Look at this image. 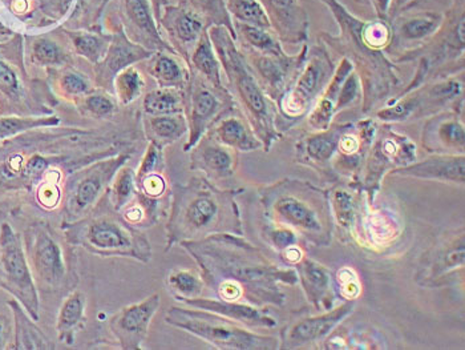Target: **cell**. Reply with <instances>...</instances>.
Masks as SVG:
<instances>
[{
	"instance_id": "cell-40",
	"label": "cell",
	"mask_w": 465,
	"mask_h": 350,
	"mask_svg": "<svg viewBox=\"0 0 465 350\" xmlns=\"http://www.w3.org/2000/svg\"><path fill=\"white\" fill-rule=\"evenodd\" d=\"M229 8L238 19L242 20L246 25L255 27H270V20L266 15L265 8L257 0H229Z\"/></svg>"
},
{
	"instance_id": "cell-30",
	"label": "cell",
	"mask_w": 465,
	"mask_h": 350,
	"mask_svg": "<svg viewBox=\"0 0 465 350\" xmlns=\"http://www.w3.org/2000/svg\"><path fill=\"white\" fill-rule=\"evenodd\" d=\"M261 236L283 261V265L294 268L295 264L304 256L303 241L285 226L263 220Z\"/></svg>"
},
{
	"instance_id": "cell-10",
	"label": "cell",
	"mask_w": 465,
	"mask_h": 350,
	"mask_svg": "<svg viewBox=\"0 0 465 350\" xmlns=\"http://www.w3.org/2000/svg\"><path fill=\"white\" fill-rule=\"evenodd\" d=\"M416 160L415 143L406 135L386 127L381 134H376L357 183L352 185L363 194L367 205H375L383 180L394 169L411 165Z\"/></svg>"
},
{
	"instance_id": "cell-32",
	"label": "cell",
	"mask_w": 465,
	"mask_h": 350,
	"mask_svg": "<svg viewBox=\"0 0 465 350\" xmlns=\"http://www.w3.org/2000/svg\"><path fill=\"white\" fill-rule=\"evenodd\" d=\"M166 288L174 300H191L203 295L206 285L200 272L192 269L174 268L165 278Z\"/></svg>"
},
{
	"instance_id": "cell-54",
	"label": "cell",
	"mask_w": 465,
	"mask_h": 350,
	"mask_svg": "<svg viewBox=\"0 0 465 350\" xmlns=\"http://www.w3.org/2000/svg\"><path fill=\"white\" fill-rule=\"evenodd\" d=\"M372 7L376 11V15L381 19H386L389 15L390 10H391L392 0H370Z\"/></svg>"
},
{
	"instance_id": "cell-53",
	"label": "cell",
	"mask_w": 465,
	"mask_h": 350,
	"mask_svg": "<svg viewBox=\"0 0 465 350\" xmlns=\"http://www.w3.org/2000/svg\"><path fill=\"white\" fill-rule=\"evenodd\" d=\"M47 169V163L43 157L35 156L27 163L25 166V174L28 176H36V175L43 174Z\"/></svg>"
},
{
	"instance_id": "cell-38",
	"label": "cell",
	"mask_w": 465,
	"mask_h": 350,
	"mask_svg": "<svg viewBox=\"0 0 465 350\" xmlns=\"http://www.w3.org/2000/svg\"><path fill=\"white\" fill-rule=\"evenodd\" d=\"M241 34L252 50L257 51V55L283 56L286 55L280 43L274 39L265 28L242 23L240 25Z\"/></svg>"
},
{
	"instance_id": "cell-5",
	"label": "cell",
	"mask_w": 465,
	"mask_h": 350,
	"mask_svg": "<svg viewBox=\"0 0 465 350\" xmlns=\"http://www.w3.org/2000/svg\"><path fill=\"white\" fill-rule=\"evenodd\" d=\"M214 42L221 63L248 115L249 125L262 143L263 149L269 152L274 143L281 140L277 105L261 87L252 65L235 50L231 39L214 36Z\"/></svg>"
},
{
	"instance_id": "cell-14",
	"label": "cell",
	"mask_w": 465,
	"mask_h": 350,
	"mask_svg": "<svg viewBox=\"0 0 465 350\" xmlns=\"http://www.w3.org/2000/svg\"><path fill=\"white\" fill-rule=\"evenodd\" d=\"M124 163L125 157L99 163L72 177L65 200L64 223L76 222L94 211L104 199L114 175Z\"/></svg>"
},
{
	"instance_id": "cell-37",
	"label": "cell",
	"mask_w": 465,
	"mask_h": 350,
	"mask_svg": "<svg viewBox=\"0 0 465 350\" xmlns=\"http://www.w3.org/2000/svg\"><path fill=\"white\" fill-rule=\"evenodd\" d=\"M192 63L197 68L198 73L203 75L211 85L223 88L220 60L214 55L213 47H212L208 37H201L196 50L192 55Z\"/></svg>"
},
{
	"instance_id": "cell-56",
	"label": "cell",
	"mask_w": 465,
	"mask_h": 350,
	"mask_svg": "<svg viewBox=\"0 0 465 350\" xmlns=\"http://www.w3.org/2000/svg\"><path fill=\"white\" fill-rule=\"evenodd\" d=\"M410 3H411V0H392V10H394V8L395 11L401 10V8L406 7Z\"/></svg>"
},
{
	"instance_id": "cell-1",
	"label": "cell",
	"mask_w": 465,
	"mask_h": 350,
	"mask_svg": "<svg viewBox=\"0 0 465 350\" xmlns=\"http://www.w3.org/2000/svg\"><path fill=\"white\" fill-rule=\"evenodd\" d=\"M180 246L193 258L206 288L220 300L282 308L287 301L282 286L298 285L294 268L270 260L245 235H213L183 241Z\"/></svg>"
},
{
	"instance_id": "cell-20",
	"label": "cell",
	"mask_w": 465,
	"mask_h": 350,
	"mask_svg": "<svg viewBox=\"0 0 465 350\" xmlns=\"http://www.w3.org/2000/svg\"><path fill=\"white\" fill-rule=\"evenodd\" d=\"M183 305L192 308L203 309V311L213 312L235 321L246 328L258 331V329H274L278 325V318L270 314L268 308L255 306L252 304L238 303V301H225L220 298L200 297L191 300L181 301Z\"/></svg>"
},
{
	"instance_id": "cell-6",
	"label": "cell",
	"mask_w": 465,
	"mask_h": 350,
	"mask_svg": "<svg viewBox=\"0 0 465 350\" xmlns=\"http://www.w3.org/2000/svg\"><path fill=\"white\" fill-rule=\"evenodd\" d=\"M165 324L200 338L220 350H277L280 337L262 335L235 321L186 305H173L165 314Z\"/></svg>"
},
{
	"instance_id": "cell-29",
	"label": "cell",
	"mask_w": 465,
	"mask_h": 350,
	"mask_svg": "<svg viewBox=\"0 0 465 350\" xmlns=\"http://www.w3.org/2000/svg\"><path fill=\"white\" fill-rule=\"evenodd\" d=\"M213 137L218 143L234 149L235 152H252L263 148L249 122L238 116L221 119L215 125Z\"/></svg>"
},
{
	"instance_id": "cell-52",
	"label": "cell",
	"mask_w": 465,
	"mask_h": 350,
	"mask_svg": "<svg viewBox=\"0 0 465 350\" xmlns=\"http://www.w3.org/2000/svg\"><path fill=\"white\" fill-rule=\"evenodd\" d=\"M0 88L7 93L18 90V79L15 74L3 63H0Z\"/></svg>"
},
{
	"instance_id": "cell-28",
	"label": "cell",
	"mask_w": 465,
	"mask_h": 350,
	"mask_svg": "<svg viewBox=\"0 0 465 350\" xmlns=\"http://www.w3.org/2000/svg\"><path fill=\"white\" fill-rule=\"evenodd\" d=\"M87 324V297L82 291H71L60 306L56 332L60 343L74 345L76 335Z\"/></svg>"
},
{
	"instance_id": "cell-27",
	"label": "cell",
	"mask_w": 465,
	"mask_h": 350,
	"mask_svg": "<svg viewBox=\"0 0 465 350\" xmlns=\"http://www.w3.org/2000/svg\"><path fill=\"white\" fill-rule=\"evenodd\" d=\"M329 197L335 226L351 239L359 212L363 206V194L350 183L338 182L329 188Z\"/></svg>"
},
{
	"instance_id": "cell-25",
	"label": "cell",
	"mask_w": 465,
	"mask_h": 350,
	"mask_svg": "<svg viewBox=\"0 0 465 350\" xmlns=\"http://www.w3.org/2000/svg\"><path fill=\"white\" fill-rule=\"evenodd\" d=\"M270 25L274 27L282 42L298 45L307 39L306 14L298 0H261Z\"/></svg>"
},
{
	"instance_id": "cell-41",
	"label": "cell",
	"mask_w": 465,
	"mask_h": 350,
	"mask_svg": "<svg viewBox=\"0 0 465 350\" xmlns=\"http://www.w3.org/2000/svg\"><path fill=\"white\" fill-rule=\"evenodd\" d=\"M153 75L163 87L180 88L185 82L183 67L173 57L160 55L154 63Z\"/></svg>"
},
{
	"instance_id": "cell-18",
	"label": "cell",
	"mask_w": 465,
	"mask_h": 350,
	"mask_svg": "<svg viewBox=\"0 0 465 350\" xmlns=\"http://www.w3.org/2000/svg\"><path fill=\"white\" fill-rule=\"evenodd\" d=\"M307 56V47L298 56L257 55L252 59V68L266 95L277 103L285 94L292 80L300 74Z\"/></svg>"
},
{
	"instance_id": "cell-7",
	"label": "cell",
	"mask_w": 465,
	"mask_h": 350,
	"mask_svg": "<svg viewBox=\"0 0 465 350\" xmlns=\"http://www.w3.org/2000/svg\"><path fill=\"white\" fill-rule=\"evenodd\" d=\"M335 68L329 54L322 48L307 51L300 74L275 103L278 131H286L309 115L331 80Z\"/></svg>"
},
{
	"instance_id": "cell-8",
	"label": "cell",
	"mask_w": 465,
	"mask_h": 350,
	"mask_svg": "<svg viewBox=\"0 0 465 350\" xmlns=\"http://www.w3.org/2000/svg\"><path fill=\"white\" fill-rule=\"evenodd\" d=\"M334 11L340 20L341 34L349 43L350 50L354 53L361 68L363 67V77H361V87L364 91V111L370 110L378 99L389 95L392 87L399 85V77L395 73L394 63L390 62L383 53H375L364 45L361 37L363 23L350 15L337 0H324Z\"/></svg>"
},
{
	"instance_id": "cell-50",
	"label": "cell",
	"mask_w": 465,
	"mask_h": 350,
	"mask_svg": "<svg viewBox=\"0 0 465 350\" xmlns=\"http://www.w3.org/2000/svg\"><path fill=\"white\" fill-rule=\"evenodd\" d=\"M35 56L40 63L54 65V63L59 62L62 54L56 45L48 40H42V42L36 43Z\"/></svg>"
},
{
	"instance_id": "cell-48",
	"label": "cell",
	"mask_w": 465,
	"mask_h": 350,
	"mask_svg": "<svg viewBox=\"0 0 465 350\" xmlns=\"http://www.w3.org/2000/svg\"><path fill=\"white\" fill-rule=\"evenodd\" d=\"M74 47L80 55L96 62L102 54V42L97 37L82 35L74 39Z\"/></svg>"
},
{
	"instance_id": "cell-57",
	"label": "cell",
	"mask_w": 465,
	"mask_h": 350,
	"mask_svg": "<svg viewBox=\"0 0 465 350\" xmlns=\"http://www.w3.org/2000/svg\"><path fill=\"white\" fill-rule=\"evenodd\" d=\"M14 8H15L16 11H19V13H23V11L27 8V3H25V0H16Z\"/></svg>"
},
{
	"instance_id": "cell-45",
	"label": "cell",
	"mask_w": 465,
	"mask_h": 350,
	"mask_svg": "<svg viewBox=\"0 0 465 350\" xmlns=\"http://www.w3.org/2000/svg\"><path fill=\"white\" fill-rule=\"evenodd\" d=\"M59 123L56 117L48 120H34V119H16V117H5L0 119V139L11 136V135L18 134L20 131H25L37 127V125H54Z\"/></svg>"
},
{
	"instance_id": "cell-16",
	"label": "cell",
	"mask_w": 465,
	"mask_h": 350,
	"mask_svg": "<svg viewBox=\"0 0 465 350\" xmlns=\"http://www.w3.org/2000/svg\"><path fill=\"white\" fill-rule=\"evenodd\" d=\"M401 234L403 223L398 215L387 209L376 208L375 205H367L364 202L351 239L363 248L383 251L384 248H390Z\"/></svg>"
},
{
	"instance_id": "cell-39",
	"label": "cell",
	"mask_w": 465,
	"mask_h": 350,
	"mask_svg": "<svg viewBox=\"0 0 465 350\" xmlns=\"http://www.w3.org/2000/svg\"><path fill=\"white\" fill-rule=\"evenodd\" d=\"M419 107H420V100H419L418 93L412 91V93L396 99L391 107L376 112V117L384 123L406 122L412 116H416Z\"/></svg>"
},
{
	"instance_id": "cell-12",
	"label": "cell",
	"mask_w": 465,
	"mask_h": 350,
	"mask_svg": "<svg viewBox=\"0 0 465 350\" xmlns=\"http://www.w3.org/2000/svg\"><path fill=\"white\" fill-rule=\"evenodd\" d=\"M0 285L22 301L34 320H39L35 281L23 251L22 241L7 224L0 231Z\"/></svg>"
},
{
	"instance_id": "cell-22",
	"label": "cell",
	"mask_w": 465,
	"mask_h": 350,
	"mask_svg": "<svg viewBox=\"0 0 465 350\" xmlns=\"http://www.w3.org/2000/svg\"><path fill=\"white\" fill-rule=\"evenodd\" d=\"M421 145L432 155H465L464 122L458 112L436 115L424 125Z\"/></svg>"
},
{
	"instance_id": "cell-3",
	"label": "cell",
	"mask_w": 465,
	"mask_h": 350,
	"mask_svg": "<svg viewBox=\"0 0 465 350\" xmlns=\"http://www.w3.org/2000/svg\"><path fill=\"white\" fill-rule=\"evenodd\" d=\"M257 196L265 222L289 228L307 246L326 248L332 243L335 224L329 189L286 177L260 186Z\"/></svg>"
},
{
	"instance_id": "cell-51",
	"label": "cell",
	"mask_w": 465,
	"mask_h": 350,
	"mask_svg": "<svg viewBox=\"0 0 465 350\" xmlns=\"http://www.w3.org/2000/svg\"><path fill=\"white\" fill-rule=\"evenodd\" d=\"M62 87L68 95L79 96V95L87 94L90 91V85L85 82L84 77L77 74H67L62 79Z\"/></svg>"
},
{
	"instance_id": "cell-19",
	"label": "cell",
	"mask_w": 465,
	"mask_h": 350,
	"mask_svg": "<svg viewBox=\"0 0 465 350\" xmlns=\"http://www.w3.org/2000/svg\"><path fill=\"white\" fill-rule=\"evenodd\" d=\"M307 303L317 312L334 308L337 295L334 289V276L326 265L306 255L294 266Z\"/></svg>"
},
{
	"instance_id": "cell-24",
	"label": "cell",
	"mask_w": 465,
	"mask_h": 350,
	"mask_svg": "<svg viewBox=\"0 0 465 350\" xmlns=\"http://www.w3.org/2000/svg\"><path fill=\"white\" fill-rule=\"evenodd\" d=\"M218 87L209 83L194 85L191 94V115H189V129L191 136L183 145V151L189 152L203 139L205 132L213 125L217 117L223 114V100L215 93Z\"/></svg>"
},
{
	"instance_id": "cell-58",
	"label": "cell",
	"mask_w": 465,
	"mask_h": 350,
	"mask_svg": "<svg viewBox=\"0 0 465 350\" xmlns=\"http://www.w3.org/2000/svg\"><path fill=\"white\" fill-rule=\"evenodd\" d=\"M192 2L196 3V5H201V7H208L209 5L213 3V0H192Z\"/></svg>"
},
{
	"instance_id": "cell-44",
	"label": "cell",
	"mask_w": 465,
	"mask_h": 350,
	"mask_svg": "<svg viewBox=\"0 0 465 350\" xmlns=\"http://www.w3.org/2000/svg\"><path fill=\"white\" fill-rule=\"evenodd\" d=\"M361 94H363V87H361V77H359V74L352 71V73L344 79L343 85H341L340 99H338L337 103V114L338 112L346 110V108L351 107L354 103L361 100Z\"/></svg>"
},
{
	"instance_id": "cell-31",
	"label": "cell",
	"mask_w": 465,
	"mask_h": 350,
	"mask_svg": "<svg viewBox=\"0 0 465 350\" xmlns=\"http://www.w3.org/2000/svg\"><path fill=\"white\" fill-rule=\"evenodd\" d=\"M8 305L13 308L14 320L16 325L15 346L14 349H54L51 341L45 333L27 317L16 301H10Z\"/></svg>"
},
{
	"instance_id": "cell-2",
	"label": "cell",
	"mask_w": 465,
	"mask_h": 350,
	"mask_svg": "<svg viewBox=\"0 0 465 350\" xmlns=\"http://www.w3.org/2000/svg\"><path fill=\"white\" fill-rule=\"evenodd\" d=\"M243 189H225L194 176L186 185H173L165 226V252L183 241L203 240L220 234L243 236L237 197Z\"/></svg>"
},
{
	"instance_id": "cell-21",
	"label": "cell",
	"mask_w": 465,
	"mask_h": 350,
	"mask_svg": "<svg viewBox=\"0 0 465 350\" xmlns=\"http://www.w3.org/2000/svg\"><path fill=\"white\" fill-rule=\"evenodd\" d=\"M191 168L201 172V176L220 185V183L232 179L237 171L238 156L234 149L221 145L217 140L201 139L191 149Z\"/></svg>"
},
{
	"instance_id": "cell-13",
	"label": "cell",
	"mask_w": 465,
	"mask_h": 350,
	"mask_svg": "<svg viewBox=\"0 0 465 350\" xmlns=\"http://www.w3.org/2000/svg\"><path fill=\"white\" fill-rule=\"evenodd\" d=\"M357 301H343L330 311L292 314L280 335V349H302L323 343L354 314Z\"/></svg>"
},
{
	"instance_id": "cell-23",
	"label": "cell",
	"mask_w": 465,
	"mask_h": 350,
	"mask_svg": "<svg viewBox=\"0 0 465 350\" xmlns=\"http://www.w3.org/2000/svg\"><path fill=\"white\" fill-rule=\"evenodd\" d=\"M389 176L464 185L465 155H432L429 159L394 169Z\"/></svg>"
},
{
	"instance_id": "cell-43",
	"label": "cell",
	"mask_w": 465,
	"mask_h": 350,
	"mask_svg": "<svg viewBox=\"0 0 465 350\" xmlns=\"http://www.w3.org/2000/svg\"><path fill=\"white\" fill-rule=\"evenodd\" d=\"M114 85H116L117 96L124 105H128V103L137 99V96H140V94H142L143 87L142 76L134 68L123 71L116 77Z\"/></svg>"
},
{
	"instance_id": "cell-46",
	"label": "cell",
	"mask_w": 465,
	"mask_h": 350,
	"mask_svg": "<svg viewBox=\"0 0 465 350\" xmlns=\"http://www.w3.org/2000/svg\"><path fill=\"white\" fill-rule=\"evenodd\" d=\"M203 30V23L191 14H183L176 23L177 36L183 43L196 42Z\"/></svg>"
},
{
	"instance_id": "cell-11",
	"label": "cell",
	"mask_w": 465,
	"mask_h": 350,
	"mask_svg": "<svg viewBox=\"0 0 465 350\" xmlns=\"http://www.w3.org/2000/svg\"><path fill=\"white\" fill-rule=\"evenodd\" d=\"M464 269L465 232L461 226L448 232L421 255L415 281L421 288H444L463 283Z\"/></svg>"
},
{
	"instance_id": "cell-26",
	"label": "cell",
	"mask_w": 465,
	"mask_h": 350,
	"mask_svg": "<svg viewBox=\"0 0 465 350\" xmlns=\"http://www.w3.org/2000/svg\"><path fill=\"white\" fill-rule=\"evenodd\" d=\"M352 71H355V65H352L351 60L343 57L340 65L335 68V73L332 75L329 85L321 94L320 99L317 100L312 110L309 112L307 123H309V127L312 128V132L323 131V129L331 125L332 119L337 115V103L340 99L341 85Z\"/></svg>"
},
{
	"instance_id": "cell-35",
	"label": "cell",
	"mask_w": 465,
	"mask_h": 350,
	"mask_svg": "<svg viewBox=\"0 0 465 350\" xmlns=\"http://www.w3.org/2000/svg\"><path fill=\"white\" fill-rule=\"evenodd\" d=\"M183 107V95L177 88L163 87L152 91L143 99V110L151 116L181 114Z\"/></svg>"
},
{
	"instance_id": "cell-17",
	"label": "cell",
	"mask_w": 465,
	"mask_h": 350,
	"mask_svg": "<svg viewBox=\"0 0 465 350\" xmlns=\"http://www.w3.org/2000/svg\"><path fill=\"white\" fill-rule=\"evenodd\" d=\"M346 125H331L323 131L312 132L302 137L295 145L297 163L317 172L327 182H331V162Z\"/></svg>"
},
{
	"instance_id": "cell-4",
	"label": "cell",
	"mask_w": 465,
	"mask_h": 350,
	"mask_svg": "<svg viewBox=\"0 0 465 350\" xmlns=\"http://www.w3.org/2000/svg\"><path fill=\"white\" fill-rule=\"evenodd\" d=\"M62 232L71 246L94 256L134 258L143 264H148L153 256L151 243L142 229L126 223L112 208L103 212L100 204L83 219L64 223Z\"/></svg>"
},
{
	"instance_id": "cell-9",
	"label": "cell",
	"mask_w": 465,
	"mask_h": 350,
	"mask_svg": "<svg viewBox=\"0 0 465 350\" xmlns=\"http://www.w3.org/2000/svg\"><path fill=\"white\" fill-rule=\"evenodd\" d=\"M28 254L40 285L45 291L71 289L79 283L71 244L47 225L34 226L28 235Z\"/></svg>"
},
{
	"instance_id": "cell-55",
	"label": "cell",
	"mask_w": 465,
	"mask_h": 350,
	"mask_svg": "<svg viewBox=\"0 0 465 350\" xmlns=\"http://www.w3.org/2000/svg\"><path fill=\"white\" fill-rule=\"evenodd\" d=\"M8 335H10V325L7 318L0 315V350L7 348Z\"/></svg>"
},
{
	"instance_id": "cell-49",
	"label": "cell",
	"mask_w": 465,
	"mask_h": 350,
	"mask_svg": "<svg viewBox=\"0 0 465 350\" xmlns=\"http://www.w3.org/2000/svg\"><path fill=\"white\" fill-rule=\"evenodd\" d=\"M85 108L94 116L103 117L112 114L114 105L108 97L102 96V95H92L85 99Z\"/></svg>"
},
{
	"instance_id": "cell-34",
	"label": "cell",
	"mask_w": 465,
	"mask_h": 350,
	"mask_svg": "<svg viewBox=\"0 0 465 350\" xmlns=\"http://www.w3.org/2000/svg\"><path fill=\"white\" fill-rule=\"evenodd\" d=\"M136 194L137 185L134 169L122 166L114 175L104 199L114 211L120 212Z\"/></svg>"
},
{
	"instance_id": "cell-15",
	"label": "cell",
	"mask_w": 465,
	"mask_h": 350,
	"mask_svg": "<svg viewBox=\"0 0 465 350\" xmlns=\"http://www.w3.org/2000/svg\"><path fill=\"white\" fill-rule=\"evenodd\" d=\"M162 306V297L153 294L120 309L109 320V329L123 350H142L148 337L152 320Z\"/></svg>"
},
{
	"instance_id": "cell-33",
	"label": "cell",
	"mask_w": 465,
	"mask_h": 350,
	"mask_svg": "<svg viewBox=\"0 0 465 350\" xmlns=\"http://www.w3.org/2000/svg\"><path fill=\"white\" fill-rule=\"evenodd\" d=\"M188 122L181 114L152 116L149 120L152 143L162 148L179 140L188 132Z\"/></svg>"
},
{
	"instance_id": "cell-42",
	"label": "cell",
	"mask_w": 465,
	"mask_h": 350,
	"mask_svg": "<svg viewBox=\"0 0 465 350\" xmlns=\"http://www.w3.org/2000/svg\"><path fill=\"white\" fill-rule=\"evenodd\" d=\"M334 289L337 298L343 301H357L361 295V281L351 266H343L334 276Z\"/></svg>"
},
{
	"instance_id": "cell-47",
	"label": "cell",
	"mask_w": 465,
	"mask_h": 350,
	"mask_svg": "<svg viewBox=\"0 0 465 350\" xmlns=\"http://www.w3.org/2000/svg\"><path fill=\"white\" fill-rule=\"evenodd\" d=\"M126 7H128L129 15L136 22L137 25H140L151 35L156 36V28H154L153 22H152L151 15H149L143 0H126Z\"/></svg>"
},
{
	"instance_id": "cell-36",
	"label": "cell",
	"mask_w": 465,
	"mask_h": 350,
	"mask_svg": "<svg viewBox=\"0 0 465 350\" xmlns=\"http://www.w3.org/2000/svg\"><path fill=\"white\" fill-rule=\"evenodd\" d=\"M441 16L436 14L429 15H418L404 20L398 28V35L403 42L416 43L429 39L433 34L438 33L440 28Z\"/></svg>"
}]
</instances>
